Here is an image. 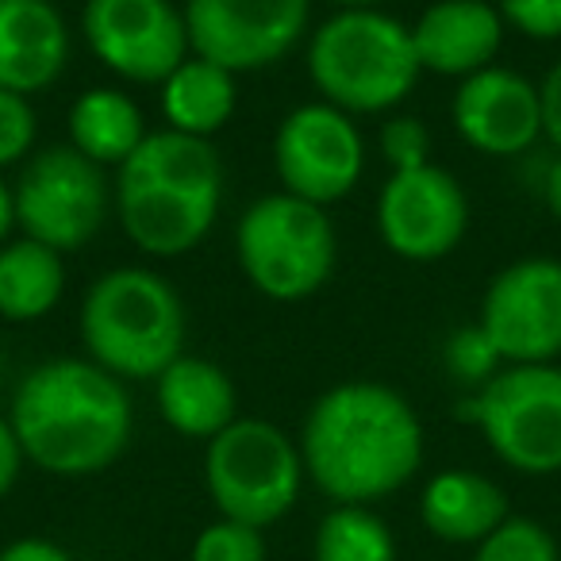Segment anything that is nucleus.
I'll return each instance as SVG.
<instances>
[{"label":"nucleus","instance_id":"13","mask_svg":"<svg viewBox=\"0 0 561 561\" xmlns=\"http://www.w3.org/2000/svg\"><path fill=\"white\" fill-rule=\"evenodd\" d=\"M469 231V196L438 162L389 173L377 196V234L404 262H438Z\"/></svg>","mask_w":561,"mask_h":561},{"label":"nucleus","instance_id":"19","mask_svg":"<svg viewBox=\"0 0 561 561\" xmlns=\"http://www.w3.org/2000/svg\"><path fill=\"white\" fill-rule=\"evenodd\" d=\"M507 492L473 469H443L423 484L420 519L427 535L450 546H477L507 519Z\"/></svg>","mask_w":561,"mask_h":561},{"label":"nucleus","instance_id":"31","mask_svg":"<svg viewBox=\"0 0 561 561\" xmlns=\"http://www.w3.org/2000/svg\"><path fill=\"white\" fill-rule=\"evenodd\" d=\"M538 96H542V135L561 154V58L538 81Z\"/></svg>","mask_w":561,"mask_h":561},{"label":"nucleus","instance_id":"10","mask_svg":"<svg viewBox=\"0 0 561 561\" xmlns=\"http://www.w3.org/2000/svg\"><path fill=\"white\" fill-rule=\"evenodd\" d=\"M481 331L504 366H546L561 358V262L519 257L489 280L481 297Z\"/></svg>","mask_w":561,"mask_h":561},{"label":"nucleus","instance_id":"32","mask_svg":"<svg viewBox=\"0 0 561 561\" xmlns=\"http://www.w3.org/2000/svg\"><path fill=\"white\" fill-rule=\"evenodd\" d=\"M24 446H20L16 431H12L9 415H0V496H9L20 481V469H24Z\"/></svg>","mask_w":561,"mask_h":561},{"label":"nucleus","instance_id":"36","mask_svg":"<svg viewBox=\"0 0 561 561\" xmlns=\"http://www.w3.org/2000/svg\"><path fill=\"white\" fill-rule=\"evenodd\" d=\"M328 4H335L343 12V9H381L385 0H328Z\"/></svg>","mask_w":561,"mask_h":561},{"label":"nucleus","instance_id":"15","mask_svg":"<svg viewBox=\"0 0 561 561\" xmlns=\"http://www.w3.org/2000/svg\"><path fill=\"white\" fill-rule=\"evenodd\" d=\"M408 27H412L420 70L458 81L496 66L507 35L492 0H435Z\"/></svg>","mask_w":561,"mask_h":561},{"label":"nucleus","instance_id":"21","mask_svg":"<svg viewBox=\"0 0 561 561\" xmlns=\"http://www.w3.org/2000/svg\"><path fill=\"white\" fill-rule=\"evenodd\" d=\"M234 104H239L234 73L208 62V58L188 55L185 62L162 81L165 127L196 135V139H211L216 131H224L234 116Z\"/></svg>","mask_w":561,"mask_h":561},{"label":"nucleus","instance_id":"17","mask_svg":"<svg viewBox=\"0 0 561 561\" xmlns=\"http://www.w3.org/2000/svg\"><path fill=\"white\" fill-rule=\"evenodd\" d=\"M116 211L127 239L150 257H181L208 239L219 201L116 181Z\"/></svg>","mask_w":561,"mask_h":561},{"label":"nucleus","instance_id":"7","mask_svg":"<svg viewBox=\"0 0 561 561\" xmlns=\"http://www.w3.org/2000/svg\"><path fill=\"white\" fill-rule=\"evenodd\" d=\"M484 446L527 477L561 473V366H504L458 404Z\"/></svg>","mask_w":561,"mask_h":561},{"label":"nucleus","instance_id":"12","mask_svg":"<svg viewBox=\"0 0 561 561\" xmlns=\"http://www.w3.org/2000/svg\"><path fill=\"white\" fill-rule=\"evenodd\" d=\"M81 35L104 70L135 85H162L193 55L173 0H85Z\"/></svg>","mask_w":561,"mask_h":561},{"label":"nucleus","instance_id":"2","mask_svg":"<svg viewBox=\"0 0 561 561\" xmlns=\"http://www.w3.org/2000/svg\"><path fill=\"white\" fill-rule=\"evenodd\" d=\"M24 458L50 477H93L124 458L135 412L127 385L89 358H50L12 392Z\"/></svg>","mask_w":561,"mask_h":561},{"label":"nucleus","instance_id":"26","mask_svg":"<svg viewBox=\"0 0 561 561\" xmlns=\"http://www.w3.org/2000/svg\"><path fill=\"white\" fill-rule=\"evenodd\" d=\"M443 366L461 389H481L484 381L504 369L492 339L481 331V323H466V328H454L450 339L443 346Z\"/></svg>","mask_w":561,"mask_h":561},{"label":"nucleus","instance_id":"23","mask_svg":"<svg viewBox=\"0 0 561 561\" xmlns=\"http://www.w3.org/2000/svg\"><path fill=\"white\" fill-rule=\"evenodd\" d=\"M147 139L142 112L124 89H85L70 108V147L89 162L124 165Z\"/></svg>","mask_w":561,"mask_h":561},{"label":"nucleus","instance_id":"1","mask_svg":"<svg viewBox=\"0 0 561 561\" xmlns=\"http://www.w3.org/2000/svg\"><path fill=\"white\" fill-rule=\"evenodd\" d=\"M305 477L335 504H377L423 466V423L392 385H331L300 427Z\"/></svg>","mask_w":561,"mask_h":561},{"label":"nucleus","instance_id":"30","mask_svg":"<svg viewBox=\"0 0 561 561\" xmlns=\"http://www.w3.org/2000/svg\"><path fill=\"white\" fill-rule=\"evenodd\" d=\"M500 20L527 39H561V0H496Z\"/></svg>","mask_w":561,"mask_h":561},{"label":"nucleus","instance_id":"4","mask_svg":"<svg viewBox=\"0 0 561 561\" xmlns=\"http://www.w3.org/2000/svg\"><path fill=\"white\" fill-rule=\"evenodd\" d=\"M412 27L385 9H343L308 43V78L320 101L346 116H374L404 101L420 81Z\"/></svg>","mask_w":561,"mask_h":561},{"label":"nucleus","instance_id":"18","mask_svg":"<svg viewBox=\"0 0 561 561\" xmlns=\"http://www.w3.org/2000/svg\"><path fill=\"white\" fill-rule=\"evenodd\" d=\"M158 412L165 427L181 438H216L239 420V392L234 381L201 354H181L154 377Z\"/></svg>","mask_w":561,"mask_h":561},{"label":"nucleus","instance_id":"29","mask_svg":"<svg viewBox=\"0 0 561 561\" xmlns=\"http://www.w3.org/2000/svg\"><path fill=\"white\" fill-rule=\"evenodd\" d=\"M39 119H35L32 96H20L0 89V170L32 158Z\"/></svg>","mask_w":561,"mask_h":561},{"label":"nucleus","instance_id":"5","mask_svg":"<svg viewBox=\"0 0 561 561\" xmlns=\"http://www.w3.org/2000/svg\"><path fill=\"white\" fill-rule=\"evenodd\" d=\"M234 257L242 277L277 305L308 300L331 280L339 234L328 208L293 193L257 196L234 224Z\"/></svg>","mask_w":561,"mask_h":561},{"label":"nucleus","instance_id":"35","mask_svg":"<svg viewBox=\"0 0 561 561\" xmlns=\"http://www.w3.org/2000/svg\"><path fill=\"white\" fill-rule=\"evenodd\" d=\"M12 227H16V201H12V185L0 181V247L9 242Z\"/></svg>","mask_w":561,"mask_h":561},{"label":"nucleus","instance_id":"22","mask_svg":"<svg viewBox=\"0 0 561 561\" xmlns=\"http://www.w3.org/2000/svg\"><path fill=\"white\" fill-rule=\"evenodd\" d=\"M66 293V262L35 239H9L0 247V320L35 323L58 308Z\"/></svg>","mask_w":561,"mask_h":561},{"label":"nucleus","instance_id":"9","mask_svg":"<svg viewBox=\"0 0 561 561\" xmlns=\"http://www.w3.org/2000/svg\"><path fill=\"white\" fill-rule=\"evenodd\" d=\"M273 170L280 193L331 208L358 188L366 173V139L343 108L308 101L280 119L273 135Z\"/></svg>","mask_w":561,"mask_h":561},{"label":"nucleus","instance_id":"37","mask_svg":"<svg viewBox=\"0 0 561 561\" xmlns=\"http://www.w3.org/2000/svg\"><path fill=\"white\" fill-rule=\"evenodd\" d=\"M492 4H496V0H492Z\"/></svg>","mask_w":561,"mask_h":561},{"label":"nucleus","instance_id":"8","mask_svg":"<svg viewBox=\"0 0 561 561\" xmlns=\"http://www.w3.org/2000/svg\"><path fill=\"white\" fill-rule=\"evenodd\" d=\"M16 227L27 239L73 254L104 227L108 216V178L96 162H89L70 142L47 150H32L12 185Z\"/></svg>","mask_w":561,"mask_h":561},{"label":"nucleus","instance_id":"20","mask_svg":"<svg viewBox=\"0 0 561 561\" xmlns=\"http://www.w3.org/2000/svg\"><path fill=\"white\" fill-rule=\"evenodd\" d=\"M116 181L131 185L165 188V193L204 196V201H224V162L211 139L173 131H147V139L135 147V154L119 165Z\"/></svg>","mask_w":561,"mask_h":561},{"label":"nucleus","instance_id":"16","mask_svg":"<svg viewBox=\"0 0 561 561\" xmlns=\"http://www.w3.org/2000/svg\"><path fill=\"white\" fill-rule=\"evenodd\" d=\"M70 62V27L55 0H0V89L39 96Z\"/></svg>","mask_w":561,"mask_h":561},{"label":"nucleus","instance_id":"11","mask_svg":"<svg viewBox=\"0 0 561 561\" xmlns=\"http://www.w3.org/2000/svg\"><path fill=\"white\" fill-rule=\"evenodd\" d=\"M188 50L231 73L280 62L308 32L312 0H185Z\"/></svg>","mask_w":561,"mask_h":561},{"label":"nucleus","instance_id":"14","mask_svg":"<svg viewBox=\"0 0 561 561\" xmlns=\"http://www.w3.org/2000/svg\"><path fill=\"white\" fill-rule=\"evenodd\" d=\"M450 119L477 154L515 158L542 139V96L519 70L489 66L458 85Z\"/></svg>","mask_w":561,"mask_h":561},{"label":"nucleus","instance_id":"6","mask_svg":"<svg viewBox=\"0 0 561 561\" xmlns=\"http://www.w3.org/2000/svg\"><path fill=\"white\" fill-rule=\"evenodd\" d=\"M305 481L300 446L257 415H239L204 446V489L224 519L273 527L297 507Z\"/></svg>","mask_w":561,"mask_h":561},{"label":"nucleus","instance_id":"34","mask_svg":"<svg viewBox=\"0 0 561 561\" xmlns=\"http://www.w3.org/2000/svg\"><path fill=\"white\" fill-rule=\"evenodd\" d=\"M542 196H546V208L561 219V154L546 165V178H542Z\"/></svg>","mask_w":561,"mask_h":561},{"label":"nucleus","instance_id":"25","mask_svg":"<svg viewBox=\"0 0 561 561\" xmlns=\"http://www.w3.org/2000/svg\"><path fill=\"white\" fill-rule=\"evenodd\" d=\"M473 561H561V550L538 519L507 515L484 542L473 546Z\"/></svg>","mask_w":561,"mask_h":561},{"label":"nucleus","instance_id":"3","mask_svg":"<svg viewBox=\"0 0 561 561\" xmlns=\"http://www.w3.org/2000/svg\"><path fill=\"white\" fill-rule=\"evenodd\" d=\"M85 358L119 381H154L185 354V305L154 270L119 265L85 289L78 312Z\"/></svg>","mask_w":561,"mask_h":561},{"label":"nucleus","instance_id":"27","mask_svg":"<svg viewBox=\"0 0 561 561\" xmlns=\"http://www.w3.org/2000/svg\"><path fill=\"white\" fill-rule=\"evenodd\" d=\"M188 561H265V538L257 527L219 515L196 535Z\"/></svg>","mask_w":561,"mask_h":561},{"label":"nucleus","instance_id":"33","mask_svg":"<svg viewBox=\"0 0 561 561\" xmlns=\"http://www.w3.org/2000/svg\"><path fill=\"white\" fill-rule=\"evenodd\" d=\"M0 561H78L66 546L50 542V538H16L0 550Z\"/></svg>","mask_w":561,"mask_h":561},{"label":"nucleus","instance_id":"24","mask_svg":"<svg viewBox=\"0 0 561 561\" xmlns=\"http://www.w3.org/2000/svg\"><path fill=\"white\" fill-rule=\"evenodd\" d=\"M312 561H397V538L374 507L335 504L316 527Z\"/></svg>","mask_w":561,"mask_h":561},{"label":"nucleus","instance_id":"28","mask_svg":"<svg viewBox=\"0 0 561 561\" xmlns=\"http://www.w3.org/2000/svg\"><path fill=\"white\" fill-rule=\"evenodd\" d=\"M377 147L392 173L431 165V131L420 116H389L377 135Z\"/></svg>","mask_w":561,"mask_h":561}]
</instances>
